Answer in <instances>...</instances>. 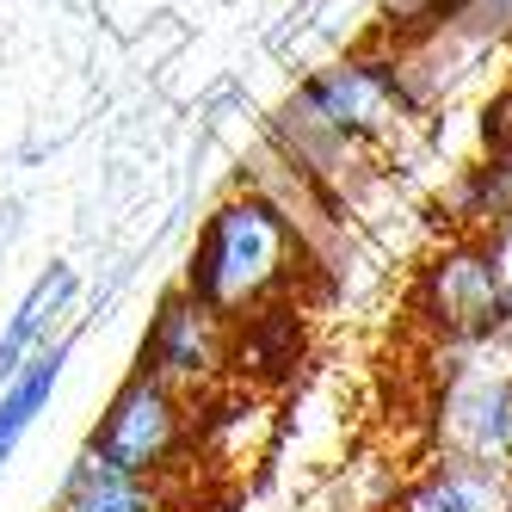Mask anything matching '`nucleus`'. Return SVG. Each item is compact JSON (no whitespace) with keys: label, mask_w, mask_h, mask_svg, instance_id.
Here are the masks:
<instances>
[{"label":"nucleus","mask_w":512,"mask_h":512,"mask_svg":"<svg viewBox=\"0 0 512 512\" xmlns=\"http://www.w3.org/2000/svg\"><path fill=\"white\" fill-rule=\"evenodd\" d=\"M62 364H68V340L44 346L7 389H0V469H7V457L19 451V438L31 432V420L50 408V395H56V383H62Z\"/></svg>","instance_id":"f8f14e48"},{"label":"nucleus","mask_w":512,"mask_h":512,"mask_svg":"<svg viewBox=\"0 0 512 512\" xmlns=\"http://www.w3.org/2000/svg\"><path fill=\"white\" fill-rule=\"evenodd\" d=\"M389 512H512V475L482 469V463L432 457V469L414 475L389 500Z\"/></svg>","instance_id":"6e6552de"},{"label":"nucleus","mask_w":512,"mask_h":512,"mask_svg":"<svg viewBox=\"0 0 512 512\" xmlns=\"http://www.w3.org/2000/svg\"><path fill=\"white\" fill-rule=\"evenodd\" d=\"M309 266H315V253L290 229V216L266 204L260 192H235L204 216L179 290H192L198 303H210L229 321H247V315L297 297Z\"/></svg>","instance_id":"f03ea898"},{"label":"nucleus","mask_w":512,"mask_h":512,"mask_svg":"<svg viewBox=\"0 0 512 512\" xmlns=\"http://www.w3.org/2000/svg\"><path fill=\"white\" fill-rule=\"evenodd\" d=\"M426 426L438 457L512 475V346L500 334L438 340Z\"/></svg>","instance_id":"7ed1b4c3"},{"label":"nucleus","mask_w":512,"mask_h":512,"mask_svg":"<svg viewBox=\"0 0 512 512\" xmlns=\"http://www.w3.org/2000/svg\"><path fill=\"white\" fill-rule=\"evenodd\" d=\"M463 210L488 229H512V142H494V155L469 173Z\"/></svg>","instance_id":"ddd939ff"},{"label":"nucleus","mask_w":512,"mask_h":512,"mask_svg":"<svg viewBox=\"0 0 512 512\" xmlns=\"http://www.w3.org/2000/svg\"><path fill=\"white\" fill-rule=\"evenodd\" d=\"M192 432H198L192 401L173 395L167 383H155L149 371H136L105 401L87 451L130 469V475H161V482H173V469L192 457Z\"/></svg>","instance_id":"20e7f679"},{"label":"nucleus","mask_w":512,"mask_h":512,"mask_svg":"<svg viewBox=\"0 0 512 512\" xmlns=\"http://www.w3.org/2000/svg\"><path fill=\"white\" fill-rule=\"evenodd\" d=\"M136 371H149L155 383H167L173 395L204 408L235 377V321L216 315L210 303H198L192 290H173V297H161V309L149 321Z\"/></svg>","instance_id":"39448f33"},{"label":"nucleus","mask_w":512,"mask_h":512,"mask_svg":"<svg viewBox=\"0 0 512 512\" xmlns=\"http://www.w3.org/2000/svg\"><path fill=\"white\" fill-rule=\"evenodd\" d=\"M68 303H75V272H68V266H50L38 284L25 290V303L7 315V327H0V389H7L25 364L50 346V327L62 321Z\"/></svg>","instance_id":"9d476101"},{"label":"nucleus","mask_w":512,"mask_h":512,"mask_svg":"<svg viewBox=\"0 0 512 512\" xmlns=\"http://www.w3.org/2000/svg\"><path fill=\"white\" fill-rule=\"evenodd\" d=\"M192 445L204 451V463H210V469H223V475L253 469V463L266 457V445H272V408H266V395L229 389V395L204 401Z\"/></svg>","instance_id":"0eeeda50"},{"label":"nucleus","mask_w":512,"mask_h":512,"mask_svg":"<svg viewBox=\"0 0 512 512\" xmlns=\"http://www.w3.org/2000/svg\"><path fill=\"white\" fill-rule=\"evenodd\" d=\"M506 272L488 241H451L438 247L414 278V315L432 340H482L506 327Z\"/></svg>","instance_id":"423d86ee"},{"label":"nucleus","mask_w":512,"mask_h":512,"mask_svg":"<svg viewBox=\"0 0 512 512\" xmlns=\"http://www.w3.org/2000/svg\"><path fill=\"white\" fill-rule=\"evenodd\" d=\"M408 118L414 105L395 81V56H340L278 105L272 149L346 210V192L377 173V149L408 130Z\"/></svg>","instance_id":"f257e3e1"},{"label":"nucleus","mask_w":512,"mask_h":512,"mask_svg":"<svg viewBox=\"0 0 512 512\" xmlns=\"http://www.w3.org/2000/svg\"><path fill=\"white\" fill-rule=\"evenodd\" d=\"M56 512H173V482L161 475H130L118 463H105L81 451V463L68 469Z\"/></svg>","instance_id":"1a4fd4ad"},{"label":"nucleus","mask_w":512,"mask_h":512,"mask_svg":"<svg viewBox=\"0 0 512 512\" xmlns=\"http://www.w3.org/2000/svg\"><path fill=\"white\" fill-rule=\"evenodd\" d=\"M303 352V327L297 315H290V303H272L260 315H247L235 321V377L247 383H266V377H284L290 364H297Z\"/></svg>","instance_id":"9b49d317"}]
</instances>
